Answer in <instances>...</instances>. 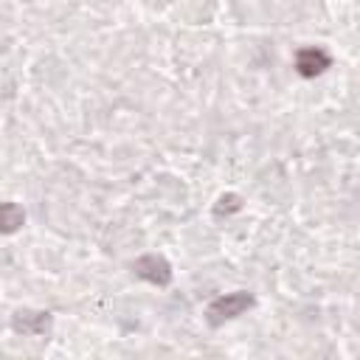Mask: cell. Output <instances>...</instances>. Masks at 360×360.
<instances>
[{
  "mask_svg": "<svg viewBox=\"0 0 360 360\" xmlns=\"http://www.w3.org/2000/svg\"><path fill=\"white\" fill-rule=\"evenodd\" d=\"M22 222H25V211H22L17 202H3V208H0V225H3V233H14Z\"/></svg>",
  "mask_w": 360,
  "mask_h": 360,
  "instance_id": "5b68a950",
  "label": "cell"
},
{
  "mask_svg": "<svg viewBox=\"0 0 360 360\" xmlns=\"http://www.w3.org/2000/svg\"><path fill=\"white\" fill-rule=\"evenodd\" d=\"M253 304H256V298H253V292H248V290H233V292L217 295V298H211L208 307H205V323L217 329V326H222V323H228V321L245 315L248 309H253Z\"/></svg>",
  "mask_w": 360,
  "mask_h": 360,
  "instance_id": "6da1fadb",
  "label": "cell"
},
{
  "mask_svg": "<svg viewBox=\"0 0 360 360\" xmlns=\"http://www.w3.org/2000/svg\"><path fill=\"white\" fill-rule=\"evenodd\" d=\"M326 68H332V56L318 48V45H307V48H298L295 53V73L304 76V79H315L321 76Z\"/></svg>",
  "mask_w": 360,
  "mask_h": 360,
  "instance_id": "277c9868",
  "label": "cell"
},
{
  "mask_svg": "<svg viewBox=\"0 0 360 360\" xmlns=\"http://www.w3.org/2000/svg\"><path fill=\"white\" fill-rule=\"evenodd\" d=\"M239 208H242V197H239V194H233V191H228V194H219V200L214 202L211 214H214V219H222V217L236 214Z\"/></svg>",
  "mask_w": 360,
  "mask_h": 360,
  "instance_id": "8992f818",
  "label": "cell"
},
{
  "mask_svg": "<svg viewBox=\"0 0 360 360\" xmlns=\"http://www.w3.org/2000/svg\"><path fill=\"white\" fill-rule=\"evenodd\" d=\"M53 323V315L48 309H17L11 315V329L22 338H42Z\"/></svg>",
  "mask_w": 360,
  "mask_h": 360,
  "instance_id": "3957f363",
  "label": "cell"
},
{
  "mask_svg": "<svg viewBox=\"0 0 360 360\" xmlns=\"http://www.w3.org/2000/svg\"><path fill=\"white\" fill-rule=\"evenodd\" d=\"M129 270H132V276L135 278H141V281H149V284H155V287H169L172 284V264L163 259V256H158V253H143V256H138L132 264H129Z\"/></svg>",
  "mask_w": 360,
  "mask_h": 360,
  "instance_id": "7a4b0ae2",
  "label": "cell"
}]
</instances>
